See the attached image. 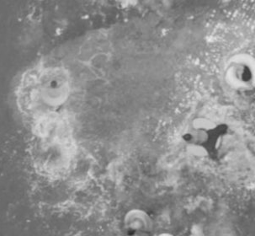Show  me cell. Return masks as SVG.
I'll return each mask as SVG.
<instances>
[{
	"mask_svg": "<svg viewBox=\"0 0 255 236\" xmlns=\"http://www.w3.org/2000/svg\"><path fill=\"white\" fill-rule=\"evenodd\" d=\"M225 80L232 90L250 92L255 90V57L240 52L231 57L225 69Z\"/></svg>",
	"mask_w": 255,
	"mask_h": 236,
	"instance_id": "2",
	"label": "cell"
},
{
	"mask_svg": "<svg viewBox=\"0 0 255 236\" xmlns=\"http://www.w3.org/2000/svg\"><path fill=\"white\" fill-rule=\"evenodd\" d=\"M157 236H175L174 235L171 233H168V232H163V233H161L158 235Z\"/></svg>",
	"mask_w": 255,
	"mask_h": 236,
	"instance_id": "4",
	"label": "cell"
},
{
	"mask_svg": "<svg viewBox=\"0 0 255 236\" xmlns=\"http://www.w3.org/2000/svg\"><path fill=\"white\" fill-rule=\"evenodd\" d=\"M124 228L129 236L148 235L153 230V222L143 210L132 209L125 215Z\"/></svg>",
	"mask_w": 255,
	"mask_h": 236,
	"instance_id": "3",
	"label": "cell"
},
{
	"mask_svg": "<svg viewBox=\"0 0 255 236\" xmlns=\"http://www.w3.org/2000/svg\"><path fill=\"white\" fill-rule=\"evenodd\" d=\"M182 141L190 149L217 160L225 155L237 139L234 128L228 122L212 117L193 120L182 134Z\"/></svg>",
	"mask_w": 255,
	"mask_h": 236,
	"instance_id": "1",
	"label": "cell"
}]
</instances>
